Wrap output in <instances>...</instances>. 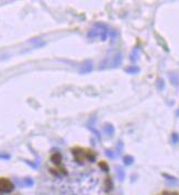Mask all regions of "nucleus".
<instances>
[{
    "label": "nucleus",
    "mask_w": 179,
    "mask_h": 195,
    "mask_svg": "<svg viewBox=\"0 0 179 195\" xmlns=\"http://www.w3.org/2000/svg\"><path fill=\"white\" fill-rule=\"evenodd\" d=\"M15 185L10 180L6 178H0V191L3 193H9L13 190Z\"/></svg>",
    "instance_id": "1"
},
{
    "label": "nucleus",
    "mask_w": 179,
    "mask_h": 195,
    "mask_svg": "<svg viewBox=\"0 0 179 195\" xmlns=\"http://www.w3.org/2000/svg\"><path fill=\"white\" fill-rule=\"evenodd\" d=\"M51 161L53 162V163H55V164H59V163H61V161H62L61 154H58V152L54 154L53 156L51 157Z\"/></svg>",
    "instance_id": "2"
},
{
    "label": "nucleus",
    "mask_w": 179,
    "mask_h": 195,
    "mask_svg": "<svg viewBox=\"0 0 179 195\" xmlns=\"http://www.w3.org/2000/svg\"><path fill=\"white\" fill-rule=\"evenodd\" d=\"M100 167H101V168H102V167H103V168L106 169V171H107V170H108V167H107V164L104 163V162H100Z\"/></svg>",
    "instance_id": "3"
},
{
    "label": "nucleus",
    "mask_w": 179,
    "mask_h": 195,
    "mask_svg": "<svg viewBox=\"0 0 179 195\" xmlns=\"http://www.w3.org/2000/svg\"><path fill=\"white\" fill-rule=\"evenodd\" d=\"M125 160H126V163H131V162H132V160H133V159H132V158H130V157H126V158H125Z\"/></svg>",
    "instance_id": "4"
},
{
    "label": "nucleus",
    "mask_w": 179,
    "mask_h": 195,
    "mask_svg": "<svg viewBox=\"0 0 179 195\" xmlns=\"http://www.w3.org/2000/svg\"><path fill=\"white\" fill-rule=\"evenodd\" d=\"M164 195H178L177 193H170V192H165Z\"/></svg>",
    "instance_id": "5"
},
{
    "label": "nucleus",
    "mask_w": 179,
    "mask_h": 195,
    "mask_svg": "<svg viewBox=\"0 0 179 195\" xmlns=\"http://www.w3.org/2000/svg\"><path fill=\"white\" fill-rule=\"evenodd\" d=\"M174 142H178V136H177V134H174Z\"/></svg>",
    "instance_id": "6"
}]
</instances>
